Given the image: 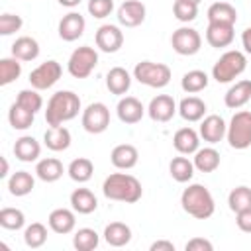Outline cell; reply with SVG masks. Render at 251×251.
Instances as JSON below:
<instances>
[{
    "instance_id": "cell-1",
    "label": "cell",
    "mask_w": 251,
    "mask_h": 251,
    "mask_svg": "<svg viewBox=\"0 0 251 251\" xmlns=\"http://www.w3.org/2000/svg\"><path fill=\"white\" fill-rule=\"evenodd\" d=\"M102 192L108 200L135 204L141 198L143 188H141V182L133 175H129V173H112L104 178Z\"/></svg>"
},
{
    "instance_id": "cell-2",
    "label": "cell",
    "mask_w": 251,
    "mask_h": 251,
    "mask_svg": "<svg viewBox=\"0 0 251 251\" xmlns=\"http://www.w3.org/2000/svg\"><path fill=\"white\" fill-rule=\"evenodd\" d=\"M80 112V98L73 90H59L55 92L45 108V122L47 126H63L71 122Z\"/></svg>"
},
{
    "instance_id": "cell-3",
    "label": "cell",
    "mask_w": 251,
    "mask_h": 251,
    "mask_svg": "<svg viewBox=\"0 0 251 251\" xmlns=\"http://www.w3.org/2000/svg\"><path fill=\"white\" fill-rule=\"evenodd\" d=\"M180 206L182 210L196 218V220H208L216 212V202L212 192L204 184H188L180 194Z\"/></svg>"
},
{
    "instance_id": "cell-4",
    "label": "cell",
    "mask_w": 251,
    "mask_h": 251,
    "mask_svg": "<svg viewBox=\"0 0 251 251\" xmlns=\"http://www.w3.org/2000/svg\"><path fill=\"white\" fill-rule=\"evenodd\" d=\"M247 69V57L245 53L237 51V49H229L226 51L212 67V78L220 84L231 82L235 80L243 71Z\"/></svg>"
},
{
    "instance_id": "cell-5",
    "label": "cell",
    "mask_w": 251,
    "mask_h": 251,
    "mask_svg": "<svg viewBox=\"0 0 251 251\" xmlns=\"http://www.w3.org/2000/svg\"><path fill=\"white\" fill-rule=\"evenodd\" d=\"M226 139L231 149L243 151L251 147V112L249 110H239L231 116L227 124V133Z\"/></svg>"
},
{
    "instance_id": "cell-6",
    "label": "cell",
    "mask_w": 251,
    "mask_h": 251,
    "mask_svg": "<svg viewBox=\"0 0 251 251\" xmlns=\"http://www.w3.org/2000/svg\"><path fill=\"white\" fill-rule=\"evenodd\" d=\"M171 69L165 63H153V61H139L133 69V78L139 84L151 86V88H163L171 82Z\"/></svg>"
},
{
    "instance_id": "cell-7",
    "label": "cell",
    "mask_w": 251,
    "mask_h": 251,
    "mask_svg": "<svg viewBox=\"0 0 251 251\" xmlns=\"http://www.w3.org/2000/svg\"><path fill=\"white\" fill-rule=\"evenodd\" d=\"M96 65H98L96 49L90 47V45H82V47H76L71 53L69 63H67V71L75 78H86L96 69Z\"/></svg>"
},
{
    "instance_id": "cell-8",
    "label": "cell",
    "mask_w": 251,
    "mask_h": 251,
    "mask_svg": "<svg viewBox=\"0 0 251 251\" xmlns=\"http://www.w3.org/2000/svg\"><path fill=\"white\" fill-rule=\"evenodd\" d=\"M171 45H173L175 53H178L182 57H190V55H196L200 51V47H202V35L194 27L182 25V27H178V29L173 31Z\"/></svg>"
},
{
    "instance_id": "cell-9",
    "label": "cell",
    "mask_w": 251,
    "mask_h": 251,
    "mask_svg": "<svg viewBox=\"0 0 251 251\" xmlns=\"http://www.w3.org/2000/svg\"><path fill=\"white\" fill-rule=\"evenodd\" d=\"M82 127L88 133H102L110 126V110L104 102H92L82 110Z\"/></svg>"
},
{
    "instance_id": "cell-10",
    "label": "cell",
    "mask_w": 251,
    "mask_h": 251,
    "mask_svg": "<svg viewBox=\"0 0 251 251\" xmlns=\"http://www.w3.org/2000/svg\"><path fill=\"white\" fill-rule=\"evenodd\" d=\"M63 75V69L57 61L49 59L45 63H41L39 67H35L31 73H29V84L31 88H37V90H47L51 88Z\"/></svg>"
},
{
    "instance_id": "cell-11",
    "label": "cell",
    "mask_w": 251,
    "mask_h": 251,
    "mask_svg": "<svg viewBox=\"0 0 251 251\" xmlns=\"http://www.w3.org/2000/svg\"><path fill=\"white\" fill-rule=\"evenodd\" d=\"M178 112V106L175 102L173 96L169 94H157L149 106H147V114L153 122H159V124H167L175 118V114Z\"/></svg>"
},
{
    "instance_id": "cell-12",
    "label": "cell",
    "mask_w": 251,
    "mask_h": 251,
    "mask_svg": "<svg viewBox=\"0 0 251 251\" xmlns=\"http://www.w3.org/2000/svg\"><path fill=\"white\" fill-rule=\"evenodd\" d=\"M94 41H96V47L100 51H104V53H116L124 45V31L118 25L104 24V25H100L96 29Z\"/></svg>"
},
{
    "instance_id": "cell-13",
    "label": "cell",
    "mask_w": 251,
    "mask_h": 251,
    "mask_svg": "<svg viewBox=\"0 0 251 251\" xmlns=\"http://www.w3.org/2000/svg\"><path fill=\"white\" fill-rule=\"evenodd\" d=\"M198 133H200V139H204V141L210 143V145H216V143H220V141L226 137V133H227V124L224 122L222 116L210 114V116H204V118L200 120V129H198Z\"/></svg>"
},
{
    "instance_id": "cell-14",
    "label": "cell",
    "mask_w": 251,
    "mask_h": 251,
    "mask_svg": "<svg viewBox=\"0 0 251 251\" xmlns=\"http://www.w3.org/2000/svg\"><path fill=\"white\" fill-rule=\"evenodd\" d=\"M147 8L139 0H124L118 8V22L126 27H137L145 22Z\"/></svg>"
},
{
    "instance_id": "cell-15",
    "label": "cell",
    "mask_w": 251,
    "mask_h": 251,
    "mask_svg": "<svg viewBox=\"0 0 251 251\" xmlns=\"http://www.w3.org/2000/svg\"><path fill=\"white\" fill-rule=\"evenodd\" d=\"M84 27H86L84 16H80L78 12H69L59 22V37L63 41H76L78 37H82Z\"/></svg>"
},
{
    "instance_id": "cell-16",
    "label": "cell",
    "mask_w": 251,
    "mask_h": 251,
    "mask_svg": "<svg viewBox=\"0 0 251 251\" xmlns=\"http://www.w3.org/2000/svg\"><path fill=\"white\" fill-rule=\"evenodd\" d=\"M116 114H118L122 124L131 126V124L141 122V118L145 114V108L135 96H124V98H120V102L116 106Z\"/></svg>"
},
{
    "instance_id": "cell-17",
    "label": "cell",
    "mask_w": 251,
    "mask_h": 251,
    "mask_svg": "<svg viewBox=\"0 0 251 251\" xmlns=\"http://www.w3.org/2000/svg\"><path fill=\"white\" fill-rule=\"evenodd\" d=\"M110 161H112V165H114L116 169H120V171H129V169H133V167L137 165V161H139V151H137V147L131 145V143H120V145H116V147L112 149Z\"/></svg>"
},
{
    "instance_id": "cell-18",
    "label": "cell",
    "mask_w": 251,
    "mask_h": 251,
    "mask_svg": "<svg viewBox=\"0 0 251 251\" xmlns=\"http://www.w3.org/2000/svg\"><path fill=\"white\" fill-rule=\"evenodd\" d=\"M173 147L180 155H194L200 149V133L192 127H180L173 135Z\"/></svg>"
},
{
    "instance_id": "cell-19",
    "label": "cell",
    "mask_w": 251,
    "mask_h": 251,
    "mask_svg": "<svg viewBox=\"0 0 251 251\" xmlns=\"http://www.w3.org/2000/svg\"><path fill=\"white\" fill-rule=\"evenodd\" d=\"M233 37H235V31L231 24H208L206 27V41L216 49L229 47Z\"/></svg>"
},
{
    "instance_id": "cell-20",
    "label": "cell",
    "mask_w": 251,
    "mask_h": 251,
    "mask_svg": "<svg viewBox=\"0 0 251 251\" xmlns=\"http://www.w3.org/2000/svg\"><path fill=\"white\" fill-rule=\"evenodd\" d=\"M47 224L49 227L55 231V233H61V235H67L75 229L76 226V216H75V210H69V208H55L49 218H47Z\"/></svg>"
},
{
    "instance_id": "cell-21",
    "label": "cell",
    "mask_w": 251,
    "mask_h": 251,
    "mask_svg": "<svg viewBox=\"0 0 251 251\" xmlns=\"http://www.w3.org/2000/svg\"><path fill=\"white\" fill-rule=\"evenodd\" d=\"M14 155L18 161L22 163H33V161H39V155H41V145L35 137L31 135H22L16 139L14 143Z\"/></svg>"
},
{
    "instance_id": "cell-22",
    "label": "cell",
    "mask_w": 251,
    "mask_h": 251,
    "mask_svg": "<svg viewBox=\"0 0 251 251\" xmlns=\"http://www.w3.org/2000/svg\"><path fill=\"white\" fill-rule=\"evenodd\" d=\"M251 100V80H237L235 84L229 86V90L224 96V102L231 110L243 108Z\"/></svg>"
},
{
    "instance_id": "cell-23",
    "label": "cell",
    "mask_w": 251,
    "mask_h": 251,
    "mask_svg": "<svg viewBox=\"0 0 251 251\" xmlns=\"http://www.w3.org/2000/svg\"><path fill=\"white\" fill-rule=\"evenodd\" d=\"M71 131L65 126H49V129L43 133V143L51 151H67L71 147Z\"/></svg>"
},
{
    "instance_id": "cell-24",
    "label": "cell",
    "mask_w": 251,
    "mask_h": 251,
    "mask_svg": "<svg viewBox=\"0 0 251 251\" xmlns=\"http://www.w3.org/2000/svg\"><path fill=\"white\" fill-rule=\"evenodd\" d=\"M206 18H208V24H231V25H235V22H237V10L229 2L218 0V2H214L208 8Z\"/></svg>"
},
{
    "instance_id": "cell-25",
    "label": "cell",
    "mask_w": 251,
    "mask_h": 251,
    "mask_svg": "<svg viewBox=\"0 0 251 251\" xmlns=\"http://www.w3.org/2000/svg\"><path fill=\"white\" fill-rule=\"evenodd\" d=\"M206 102L198 96H186L178 102V114L186 122H200L206 116Z\"/></svg>"
},
{
    "instance_id": "cell-26",
    "label": "cell",
    "mask_w": 251,
    "mask_h": 251,
    "mask_svg": "<svg viewBox=\"0 0 251 251\" xmlns=\"http://www.w3.org/2000/svg\"><path fill=\"white\" fill-rule=\"evenodd\" d=\"M65 173V167L59 159L55 157H45V159H39L37 165H35V176L43 182H55L63 176Z\"/></svg>"
},
{
    "instance_id": "cell-27",
    "label": "cell",
    "mask_w": 251,
    "mask_h": 251,
    "mask_svg": "<svg viewBox=\"0 0 251 251\" xmlns=\"http://www.w3.org/2000/svg\"><path fill=\"white\" fill-rule=\"evenodd\" d=\"M131 86V75L124 69V67H112L106 75V88L112 92V94H126Z\"/></svg>"
},
{
    "instance_id": "cell-28",
    "label": "cell",
    "mask_w": 251,
    "mask_h": 251,
    "mask_svg": "<svg viewBox=\"0 0 251 251\" xmlns=\"http://www.w3.org/2000/svg\"><path fill=\"white\" fill-rule=\"evenodd\" d=\"M104 241L112 247H124L131 241V227L124 222H112L104 227Z\"/></svg>"
},
{
    "instance_id": "cell-29",
    "label": "cell",
    "mask_w": 251,
    "mask_h": 251,
    "mask_svg": "<svg viewBox=\"0 0 251 251\" xmlns=\"http://www.w3.org/2000/svg\"><path fill=\"white\" fill-rule=\"evenodd\" d=\"M71 208L76 214H92L98 208V200L88 188H75L71 192Z\"/></svg>"
},
{
    "instance_id": "cell-30",
    "label": "cell",
    "mask_w": 251,
    "mask_h": 251,
    "mask_svg": "<svg viewBox=\"0 0 251 251\" xmlns=\"http://www.w3.org/2000/svg\"><path fill=\"white\" fill-rule=\"evenodd\" d=\"M12 57L20 61H33L39 57V43L29 35H22L12 43Z\"/></svg>"
},
{
    "instance_id": "cell-31",
    "label": "cell",
    "mask_w": 251,
    "mask_h": 251,
    "mask_svg": "<svg viewBox=\"0 0 251 251\" xmlns=\"http://www.w3.org/2000/svg\"><path fill=\"white\" fill-rule=\"evenodd\" d=\"M35 186V178L27 171H16L8 178V192L12 196H27Z\"/></svg>"
},
{
    "instance_id": "cell-32",
    "label": "cell",
    "mask_w": 251,
    "mask_h": 251,
    "mask_svg": "<svg viewBox=\"0 0 251 251\" xmlns=\"http://www.w3.org/2000/svg\"><path fill=\"white\" fill-rule=\"evenodd\" d=\"M194 169L200 173H214L220 167V153L214 147H202L194 153Z\"/></svg>"
},
{
    "instance_id": "cell-33",
    "label": "cell",
    "mask_w": 251,
    "mask_h": 251,
    "mask_svg": "<svg viewBox=\"0 0 251 251\" xmlns=\"http://www.w3.org/2000/svg\"><path fill=\"white\" fill-rule=\"evenodd\" d=\"M210 82V76L200 71V69H194V71H188L182 75L180 78V88L186 92V94H196V92H202Z\"/></svg>"
},
{
    "instance_id": "cell-34",
    "label": "cell",
    "mask_w": 251,
    "mask_h": 251,
    "mask_svg": "<svg viewBox=\"0 0 251 251\" xmlns=\"http://www.w3.org/2000/svg\"><path fill=\"white\" fill-rule=\"evenodd\" d=\"M33 118H35V114L29 112V110H25V108L20 106L18 102H14V104L10 106V110H8V122H10V126H12L14 129H18V131L29 129L31 124H33Z\"/></svg>"
},
{
    "instance_id": "cell-35",
    "label": "cell",
    "mask_w": 251,
    "mask_h": 251,
    "mask_svg": "<svg viewBox=\"0 0 251 251\" xmlns=\"http://www.w3.org/2000/svg\"><path fill=\"white\" fill-rule=\"evenodd\" d=\"M67 173H69V176H71L75 182L82 184V182H88V180L92 178L94 165H92V161L86 159V157H76V159H73L71 165L67 167Z\"/></svg>"
},
{
    "instance_id": "cell-36",
    "label": "cell",
    "mask_w": 251,
    "mask_h": 251,
    "mask_svg": "<svg viewBox=\"0 0 251 251\" xmlns=\"http://www.w3.org/2000/svg\"><path fill=\"white\" fill-rule=\"evenodd\" d=\"M169 173L176 182H190L194 176V163L188 157H173L169 163Z\"/></svg>"
},
{
    "instance_id": "cell-37",
    "label": "cell",
    "mask_w": 251,
    "mask_h": 251,
    "mask_svg": "<svg viewBox=\"0 0 251 251\" xmlns=\"http://www.w3.org/2000/svg\"><path fill=\"white\" fill-rule=\"evenodd\" d=\"M100 243V235L92 227H80L73 235V247L76 251H92Z\"/></svg>"
},
{
    "instance_id": "cell-38",
    "label": "cell",
    "mask_w": 251,
    "mask_h": 251,
    "mask_svg": "<svg viewBox=\"0 0 251 251\" xmlns=\"http://www.w3.org/2000/svg\"><path fill=\"white\" fill-rule=\"evenodd\" d=\"M22 75V63L16 57H4L0 59V84L8 86L10 82L18 80Z\"/></svg>"
},
{
    "instance_id": "cell-39",
    "label": "cell",
    "mask_w": 251,
    "mask_h": 251,
    "mask_svg": "<svg viewBox=\"0 0 251 251\" xmlns=\"http://www.w3.org/2000/svg\"><path fill=\"white\" fill-rule=\"evenodd\" d=\"M24 241L31 249H39L47 241V227L41 222H33L24 229Z\"/></svg>"
},
{
    "instance_id": "cell-40",
    "label": "cell",
    "mask_w": 251,
    "mask_h": 251,
    "mask_svg": "<svg viewBox=\"0 0 251 251\" xmlns=\"http://www.w3.org/2000/svg\"><path fill=\"white\" fill-rule=\"evenodd\" d=\"M227 204H229V210L231 212H241V210H247L251 208V188L241 184V186H235L229 196H227Z\"/></svg>"
},
{
    "instance_id": "cell-41",
    "label": "cell",
    "mask_w": 251,
    "mask_h": 251,
    "mask_svg": "<svg viewBox=\"0 0 251 251\" xmlns=\"http://www.w3.org/2000/svg\"><path fill=\"white\" fill-rule=\"evenodd\" d=\"M24 224H25V216H24V212H22L20 208H10V206H6V208L0 210V226H2L4 229L18 231V229L24 227Z\"/></svg>"
},
{
    "instance_id": "cell-42",
    "label": "cell",
    "mask_w": 251,
    "mask_h": 251,
    "mask_svg": "<svg viewBox=\"0 0 251 251\" xmlns=\"http://www.w3.org/2000/svg\"><path fill=\"white\" fill-rule=\"evenodd\" d=\"M16 102L20 106H24L25 110L33 112V114H37L43 108V98H41L37 88H24V90H20L18 96H16Z\"/></svg>"
},
{
    "instance_id": "cell-43",
    "label": "cell",
    "mask_w": 251,
    "mask_h": 251,
    "mask_svg": "<svg viewBox=\"0 0 251 251\" xmlns=\"http://www.w3.org/2000/svg\"><path fill=\"white\" fill-rule=\"evenodd\" d=\"M173 14L178 22L182 24H188V22H194L196 16H198V6L192 4V2H186V0H175L173 4Z\"/></svg>"
},
{
    "instance_id": "cell-44",
    "label": "cell",
    "mask_w": 251,
    "mask_h": 251,
    "mask_svg": "<svg viewBox=\"0 0 251 251\" xmlns=\"http://www.w3.org/2000/svg\"><path fill=\"white\" fill-rule=\"evenodd\" d=\"M22 25H24V20H22V16H18V14L6 12V14L0 16V35H4V37H8V35L20 31Z\"/></svg>"
},
{
    "instance_id": "cell-45",
    "label": "cell",
    "mask_w": 251,
    "mask_h": 251,
    "mask_svg": "<svg viewBox=\"0 0 251 251\" xmlns=\"http://www.w3.org/2000/svg\"><path fill=\"white\" fill-rule=\"evenodd\" d=\"M88 14L96 20H104L114 12V0H88Z\"/></svg>"
},
{
    "instance_id": "cell-46",
    "label": "cell",
    "mask_w": 251,
    "mask_h": 251,
    "mask_svg": "<svg viewBox=\"0 0 251 251\" xmlns=\"http://www.w3.org/2000/svg\"><path fill=\"white\" fill-rule=\"evenodd\" d=\"M184 249H186V251H212L214 245H212V241H208L206 237H192L190 241H186Z\"/></svg>"
},
{
    "instance_id": "cell-47",
    "label": "cell",
    "mask_w": 251,
    "mask_h": 251,
    "mask_svg": "<svg viewBox=\"0 0 251 251\" xmlns=\"http://www.w3.org/2000/svg\"><path fill=\"white\" fill-rule=\"evenodd\" d=\"M235 224H237V227H239L241 231L251 233V208L237 212V214H235Z\"/></svg>"
},
{
    "instance_id": "cell-48",
    "label": "cell",
    "mask_w": 251,
    "mask_h": 251,
    "mask_svg": "<svg viewBox=\"0 0 251 251\" xmlns=\"http://www.w3.org/2000/svg\"><path fill=\"white\" fill-rule=\"evenodd\" d=\"M149 249L151 251H175V243L167 239H159V241H153Z\"/></svg>"
},
{
    "instance_id": "cell-49",
    "label": "cell",
    "mask_w": 251,
    "mask_h": 251,
    "mask_svg": "<svg viewBox=\"0 0 251 251\" xmlns=\"http://www.w3.org/2000/svg\"><path fill=\"white\" fill-rule=\"evenodd\" d=\"M241 45L245 49V53L251 55V27H245L243 33H241Z\"/></svg>"
},
{
    "instance_id": "cell-50",
    "label": "cell",
    "mask_w": 251,
    "mask_h": 251,
    "mask_svg": "<svg viewBox=\"0 0 251 251\" xmlns=\"http://www.w3.org/2000/svg\"><path fill=\"white\" fill-rule=\"evenodd\" d=\"M61 6H65V8H75V6H78L82 0H57Z\"/></svg>"
},
{
    "instance_id": "cell-51",
    "label": "cell",
    "mask_w": 251,
    "mask_h": 251,
    "mask_svg": "<svg viewBox=\"0 0 251 251\" xmlns=\"http://www.w3.org/2000/svg\"><path fill=\"white\" fill-rule=\"evenodd\" d=\"M0 161H2V171H0V176H2V178H6V176H8V171H10V167H8V161H6V157H0Z\"/></svg>"
},
{
    "instance_id": "cell-52",
    "label": "cell",
    "mask_w": 251,
    "mask_h": 251,
    "mask_svg": "<svg viewBox=\"0 0 251 251\" xmlns=\"http://www.w3.org/2000/svg\"><path fill=\"white\" fill-rule=\"evenodd\" d=\"M186 2H192V4H196V6H198V4L202 2V0H186Z\"/></svg>"
}]
</instances>
